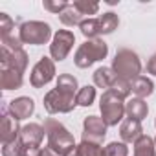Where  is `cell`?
Segmentation results:
<instances>
[{
  "label": "cell",
  "instance_id": "cell-1",
  "mask_svg": "<svg viewBox=\"0 0 156 156\" xmlns=\"http://www.w3.org/2000/svg\"><path fill=\"white\" fill-rule=\"evenodd\" d=\"M44 132L48 136V147L61 156H68L77 147L70 130L61 121H57L53 118H48L44 121Z\"/></svg>",
  "mask_w": 156,
  "mask_h": 156
},
{
  "label": "cell",
  "instance_id": "cell-2",
  "mask_svg": "<svg viewBox=\"0 0 156 156\" xmlns=\"http://www.w3.org/2000/svg\"><path fill=\"white\" fill-rule=\"evenodd\" d=\"M114 73L121 79H127V81H134L136 77H140V72H141V61L138 57L136 51L129 50V48H121L116 51L114 59H112V66Z\"/></svg>",
  "mask_w": 156,
  "mask_h": 156
},
{
  "label": "cell",
  "instance_id": "cell-3",
  "mask_svg": "<svg viewBox=\"0 0 156 156\" xmlns=\"http://www.w3.org/2000/svg\"><path fill=\"white\" fill-rule=\"evenodd\" d=\"M107 55H108V44L103 39H90L77 48L73 62L77 68H90L94 62L103 61Z\"/></svg>",
  "mask_w": 156,
  "mask_h": 156
},
{
  "label": "cell",
  "instance_id": "cell-4",
  "mask_svg": "<svg viewBox=\"0 0 156 156\" xmlns=\"http://www.w3.org/2000/svg\"><path fill=\"white\" fill-rule=\"evenodd\" d=\"M99 110H101L103 121L108 127H116L125 116V103L112 90H105L99 99Z\"/></svg>",
  "mask_w": 156,
  "mask_h": 156
},
{
  "label": "cell",
  "instance_id": "cell-5",
  "mask_svg": "<svg viewBox=\"0 0 156 156\" xmlns=\"http://www.w3.org/2000/svg\"><path fill=\"white\" fill-rule=\"evenodd\" d=\"M19 37H20L22 44L41 46V44H46L51 39V28H50V24L41 22V20L22 22L19 26Z\"/></svg>",
  "mask_w": 156,
  "mask_h": 156
},
{
  "label": "cell",
  "instance_id": "cell-6",
  "mask_svg": "<svg viewBox=\"0 0 156 156\" xmlns=\"http://www.w3.org/2000/svg\"><path fill=\"white\" fill-rule=\"evenodd\" d=\"M77 99L72 96H66L62 92H59L57 88L50 90L44 96V108L48 114H68L75 108Z\"/></svg>",
  "mask_w": 156,
  "mask_h": 156
},
{
  "label": "cell",
  "instance_id": "cell-7",
  "mask_svg": "<svg viewBox=\"0 0 156 156\" xmlns=\"http://www.w3.org/2000/svg\"><path fill=\"white\" fill-rule=\"evenodd\" d=\"M75 44V35L70 31V30H59L53 39H51V44H50V55L53 61H64L70 53V50L73 48Z\"/></svg>",
  "mask_w": 156,
  "mask_h": 156
},
{
  "label": "cell",
  "instance_id": "cell-8",
  "mask_svg": "<svg viewBox=\"0 0 156 156\" xmlns=\"http://www.w3.org/2000/svg\"><path fill=\"white\" fill-rule=\"evenodd\" d=\"M55 77V62L50 57H41L37 61V64L31 70L30 75V83L33 88H42L44 85H48Z\"/></svg>",
  "mask_w": 156,
  "mask_h": 156
},
{
  "label": "cell",
  "instance_id": "cell-9",
  "mask_svg": "<svg viewBox=\"0 0 156 156\" xmlns=\"http://www.w3.org/2000/svg\"><path fill=\"white\" fill-rule=\"evenodd\" d=\"M107 129H108V125L103 121V118L87 116L85 121H83V140L101 143L107 136Z\"/></svg>",
  "mask_w": 156,
  "mask_h": 156
},
{
  "label": "cell",
  "instance_id": "cell-10",
  "mask_svg": "<svg viewBox=\"0 0 156 156\" xmlns=\"http://www.w3.org/2000/svg\"><path fill=\"white\" fill-rule=\"evenodd\" d=\"M20 129L22 127H19V119H15L9 114L8 107H4V110H2V121H0V140H2V145L19 140Z\"/></svg>",
  "mask_w": 156,
  "mask_h": 156
},
{
  "label": "cell",
  "instance_id": "cell-11",
  "mask_svg": "<svg viewBox=\"0 0 156 156\" xmlns=\"http://www.w3.org/2000/svg\"><path fill=\"white\" fill-rule=\"evenodd\" d=\"M0 62H2V68H11V70L24 73L28 68V53L24 50L9 51V50L0 48Z\"/></svg>",
  "mask_w": 156,
  "mask_h": 156
},
{
  "label": "cell",
  "instance_id": "cell-12",
  "mask_svg": "<svg viewBox=\"0 0 156 156\" xmlns=\"http://www.w3.org/2000/svg\"><path fill=\"white\" fill-rule=\"evenodd\" d=\"M8 110L9 114L15 118V119H28L31 118V114L35 112V101L28 96H20V98H15L9 101L8 105Z\"/></svg>",
  "mask_w": 156,
  "mask_h": 156
},
{
  "label": "cell",
  "instance_id": "cell-13",
  "mask_svg": "<svg viewBox=\"0 0 156 156\" xmlns=\"http://www.w3.org/2000/svg\"><path fill=\"white\" fill-rule=\"evenodd\" d=\"M44 127H41L39 123H26L20 129V143L22 147H41L42 138H44Z\"/></svg>",
  "mask_w": 156,
  "mask_h": 156
},
{
  "label": "cell",
  "instance_id": "cell-14",
  "mask_svg": "<svg viewBox=\"0 0 156 156\" xmlns=\"http://www.w3.org/2000/svg\"><path fill=\"white\" fill-rule=\"evenodd\" d=\"M119 136L123 140V143H136L141 136H143V129H141V121L136 119H123L121 127H119Z\"/></svg>",
  "mask_w": 156,
  "mask_h": 156
},
{
  "label": "cell",
  "instance_id": "cell-15",
  "mask_svg": "<svg viewBox=\"0 0 156 156\" xmlns=\"http://www.w3.org/2000/svg\"><path fill=\"white\" fill-rule=\"evenodd\" d=\"M24 83V77L20 72L11 70V68H2L0 70V88L2 90H17Z\"/></svg>",
  "mask_w": 156,
  "mask_h": 156
},
{
  "label": "cell",
  "instance_id": "cell-16",
  "mask_svg": "<svg viewBox=\"0 0 156 156\" xmlns=\"http://www.w3.org/2000/svg\"><path fill=\"white\" fill-rule=\"evenodd\" d=\"M125 114H127L129 119L141 121V119L147 118V114H149V107H147V103H145L143 99H140V98H132L130 101L125 103Z\"/></svg>",
  "mask_w": 156,
  "mask_h": 156
},
{
  "label": "cell",
  "instance_id": "cell-17",
  "mask_svg": "<svg viewBox=\"0 0 156 156\" xmlns=\"http://www.w3.org/2000/svg\"><path fill=\"white\" fill-rule=\"evenodd\" d=\"M130 87H132V94L136 98H140V99L149 98L154 92V83L149 79V77H145V75H140V77H136L134 81H130Z\"/></svg>",
  "mask_w": 156,
  "mask_h": 156
},
{
  "label": "cell",
  "instance_id": "cell-18",
  "mask_svg": "<svg viewBox=\"0 0 156 156\" xmlns=\"http://www.w3.org/2000/svg\"><path fill=\"white\" fill-rule=\"evenodd\" d=\"M116 77H118V75L114 73L112 68L101 66V68H98V70L94 72V85H96L98 88H107V90H110L112 83L116 81Z\"/></svg>",
  "mask_w": 156,
  "mask_h": 156
},
{
  "label": "cell",
  "instance_id": "cell-19",
  "mask_svg": "<svg viewBox=\"0 0 156 156\" xmlns=\"http://www.w3.org/2000/svg\"><path fill=\"white\" fill-rule=\"evenodd\" d=\"M59 92L66 94V96H72V98H77V88H79V85H77V79L73 75L70 73H61L57 77V87H55Z\"/></svg>",
  "mask_w": 156,
  "mask_h": 156
},
{
  "label": "cell",
  "instance_id": "cell-20",
  "mask_svg": "<svg viewBox=\"0 0 156 156\" xmlns=\"http://www.w3.org/2000/svg\"><path fill=\"white\" fill-rule=\"evenodd\" d=\"M98 20H99V35H110L119 26V17L116 13H112V11L103 13Z\"/></svg>",
  "mask_w": 156,
  "mask_h": 156
},
{
  "label": "cell",
  "instance_id": "cell-21",
  "mask_svg": "<svg viewBox=\"0 0 156 156\" xmlns=\"http://www.w3.org/2000/svg\"><path fill=\"white\" fill-rule=\"evenodd\" d=\"M156 143L151 136L143 134L136 143H134V156H156V151H154Z\"/></svg>",
  "mask_w": 156,
  "mask_h": 156
},
{
  "label": "cell",
  "instance_id": "cell-22",
  "mask_svg": "<svg viewBox=\"0 0 156 156\" xmlns=\"http://www.w3.org/2000/svg\"><path fill=\"white\" fill-rule=\"evenodd\" d=\"M59 20L64 24V26H81V22L85 20L83 19V15L79 13V11H77L72 4L59 15Z\"/></svg>",
  "mask_w": 156,
  "mask_h": 156
},
{
  "label": "cell",
  "instance_id": "cell-23",
  "mask_svg": "<svg viewBox=\"0 0 156 156\" xmlns=\"http://www.w3.org/2000/svg\"><path fill=\"white\" fill-rule=\"evenodd\" d=\"M81 33L87 37V41L90 39H99V20L98 19H85L79 26Z\"/></svg>",
  "mask_w": 156,
  "mask_h": 156
},
{
  "label": "cell",
  "instance_id": "cell-24",
  "mask_svg": "<svg viewBox=\"0 0 156 156\" xmlns=\"http://www.w3.org/2000/svg\"><path fill=\"white\" fill-rule=\"evenodd\" d=\"M79 149H81V156H107L105 147L101 143H94V141L81 140Z\"/></svg>",
  "mask_w": 156,
  "mask_h": 156
},
{
  "label": "cell",
  "instance_id": "cell-25",
  "mask_svg": "<svg viewBox=\"0 0 156 156\" xmlns=\"http://www.w3.org/2000/svg\"><path fill=\"white\" fill-rule=\"evenodd\" d=\"M75 99H77V105H79V107H90V105L96 101V88L90 87V85L79 88Z\"/></svg>",
  "mask_w": 156,
  "mask_h": 156
},
{
  "label": "cell",
  "instance_id": "cell-26",
  "mask_svg": "<svg viewBox=\"0 0 156 156\" xmlns=\"http://www.w3.org/2000/svg\"><path fill=\"white\" fill-rule=\"evenodd\" d=\"M110 90H112L116 96H119L121 99H125V98H129V96H130V92H132V87H130V81H127V79H121V77H116V81L112 83Z\"/></svg>",
  "mask_w": 156,
  "mask_h": 156
},
{
  "label": "cell",
  "instance_id": "cell-27",
  "mask_svg": "<svg viewBox=\"0 0 156 156\" xmlns=\"http://www.w3.org/2000/svg\"><path fill=\"white\" fill-rule=\"evenodd\" d=\"M72 6L83 17L85 15H96L99 11V4L98 2H88V0H75V2H72Z\"/></svg>",
  "mask_w": 156,
  "mask_h": 156
},
{
  "label": "cell",
  "instance_id": "cell-28",
  "mask_svg": "<svg viewBox=\"0 0 156 156\" xmlns=\"http://www.w3.org/2000/svg\"><path fill=\"white\" fill-rule=\"evenodd\" d=\"M105 152H107V156H127L129 147L123 141H112L105 147Z\"/></svg>",
  "mask_w": 156,
  "mask_h": 156
},
{
  "label": "cell",
  "instance_id": "cell-29",
  "mask_svg": "<svg viewBox=\"0 0 156 156\" xmlns=\"http://www.w3.org/2000/svg\"><path fill=\"white\" fill-rule=\"evenodd\" d=\"M68 6L70 4L64 2V0H44V2H42V8L46 11H50V13H55V15H61Z\"/></svg>",
  "mask_w": 156,
  "mask_h": 156
},
{
  "label": "cell",
  "instance_id": "cell-30",
  "mask_svg": "<svg viewBox=\"0 0 156 156\" xmlns=\"http://www.w3.org/2000/svg\"><path fill=\"white\" fill-rule=\"evenodd\" d=\"M15 30V22L11 20V17L8 13H0V39L11 35Z\"/></svg>",
  "mask_w": 156,
  "mask_h": 156
},
{
  "label": "cell",
  "instance_id": "cell-31",
  "mask_svg": "<svg viewBox=\"0 0 156 156\" xmlns=\"http://www.w3.org/2000/svg\"><path fill=\"white\" fill-rule=\"evenodd\" d=\"M0 42H2V46L0 48H4V50H9V51H15V50H22V41L20 37L17 35H8V37H2L0 39Z\"/></svg>",
  "mask_w": 156,
  "mask_h": 156
},
{
  "label": "cell",
  "instance_id": "cell-32",
  "mask_svg": "<svg viewBox=\"0 0 156 156\" xmlns=\"http://www.w3.org/2000/svg\"><path fill=\"white\" fill-rule=\"evenodd\" d=\"M22 152V143L20 140H15L11 143H6L2 145V156H20Z\"/></svg>",
  "mask_w": 156,
  "mask_h": 156
},
{
  "label": "cell",
  "instance_id": "cell-33",
  "mask_svg": "<svg viewBox=\"0 0 156 156\" xmlns=\"http://www.w3.org/2000/svg\"><path fill=\"white\" fill-rule=\"evenodd\" d=\"M20 156H42V149L41 147H22Z\"/></svg>",
  "mask_w": 156,
  "mask_h": 156
},
{
  "label": "cell",
  "instance_id": "cell-34",
  "mask_svg": "<svg viewBox=\"0 0 156 156\" xmlns=\"http://www.w3.org/2000/svg\"><path fill=\"white\" fill-rule=\"evenodd\" d=\"M147 72L152 73V75H156V53L149 59V62H147Z\"/></svg>",
  "mask_w": 156,
  "mask_h": 156
},
{
  "label": "cell",
  "instance_id": "cell-35",
  "mask_svg": "<svg viewBox=\"0 0 156 156\" xmlns=\"http://www.w3.org/2000/svg\"><path fill=\"white\" fill-rule=\"evenodd\" d=\"M42 156H61V154H57V152L51 151L50 147H44V149H42Z\"/></svg>",
  "mask_w": 156,
  "mask_h": 156
},
{
  "label": "cell",
  "instance_id": "cell-36",
  "mask_svg": "<svg viewBox=\"0 0 156 156\" xmlns=\"http://www.w3.org/2000/svg\"><path fill=\"white\" fill-rule=\"evenodd\" d=\"M68 156H81V149H79V145H77V147H75V149L68 154Z\"/></svg>",
  "mask_w": 156,
  "mask_h": 156
},
{
  "label": "cell",
  "instance_id": "cell-37",
  "mask_svg": "<svg viewBox=\"0 0 156 156\" xmlns=\"http://www.w3.org/2000/svg\"><path fill=\"white\" fill-rule=\"evenodd\" d=\"M154 143H156V138H154Z\"/></svg>",
  "mask_w": 156,
  "mask_h": 156
},
{
  "label": "cell",
  "instance_id": "cell-38",
  "mask_svg": "<svg viewBox=\"0 0 156 156\" xmlns=\"http://www.w3.org/2000/svg\"><path fill=\"white\" fill-rule=\"evenodd\" d=\"M154 125H156V119H154Z\"/></svg>",
  "mask_w": 156,
  "mask_h": 156
}]
</instances>
